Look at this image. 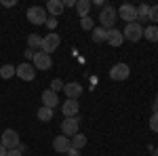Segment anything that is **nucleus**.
<instances>
[{"label": "nucleus", "instance_id": "nucleus-1", "mask_svg": "<svg viewBox=\"0 0 158 156\" xmlns=\"http://www.w3.org/2000/svg\"><path fill=\"white\" fill-rule=\"evenodd\" d=\"M116 19H118L116 9H114V6H110V4H106V6L99 11V25H101L103 30H112L114 23H116Z\"/></svg>", "mask_w": 158, "mask_h": 156}, {"label": "nucleus", "instance_id": "nucleus-2", "mask_svg": "<svg viewBox=\"0 0 158 156\" xmlns=\"http://www.w3.org/2000/svg\"><path fill=\"white\" fill-rule=\"evenodd\" d=\"M25 17H27V21L34 25H44L47 23V19H49V13L44 6H30L27 13H25Z\"/></svg>", "mask_w": 158, "mask_h": 156}, {"label": "nucleus", "instance_id": "nucleus-3", "mask_svg": "<svg viewBox=\"0 0 158 156\" xmlns=\"http://www.w3.org/2000/svg\"><path fill=\"white\" fill-rule=\"evenodd\" d=\"M122 36H124V40H129V42H139L143 38V25L137 23V21L127 23V27L122 30Z\"/></svg>", "mask_w": 158, "mask_h": 156}, {"label": "nucleus", "instance_id": "nucleus-4", "mask_svg": "<svg viewBox=\"0 0 158 156\" xmlns=\"http://www.w3.org/2000/svg\"><path fill=\"white\" fill-rule=\"evenodd\" d=\"M61 44V38L59 34H55V32H49L47 36H42V47H40V51L42 53H47V55H51L53 51H57Z\"/></svg>", "mask_w": 158, "mask_h": 156}, {"label": "nucleus", "instance_id": "nucleus-5", "mask_svg": "<svg viewBox=\"0 0 158 156\" xmlns=\"http://www.w3.org/2000/svg\"><path fill=\"white\" fill-rule=\"evenodd\" d=\"M0 144L4 145L6 150H13V148H19V133L15 131V129H4L2 135H0Z\"/></svg>", "mask_w": 158, "mask_h": 156}, {"label": "nucleus", "instance_id": "nucleus-6", "mask_svg": "<svg viewBox=\"0 0 158 156\" xmlns=\"http://www.w3.org/2000/svg\"><path fill=\"white\" fill-rule=\"evenodd\" d=\"M78 129H80V118H78V116L63 118V122H61V135H65V137H70V139L78 133Z\"/></svg>", "mask_w": 158, "mask_h": 156}, {"label": "nucleus", "instance_id": "nucleus-7", "mask_svg": "<svg viewBox=\"0 0 158 156\" xmlns=\"http://www.w3.org/2000/svg\"><path fill=\"white\" fill-rule=\"evenodd\" d=\"M17 78H21L25 82H30V80H34L36 78V68L30 63V61H23V63H19L17 65V72H15Z\"/></svg>", "mask_w": 158, "mask_h": 156}, {"label": "nucleus", "instance_id": "nucleus-8", "mask_svg": "<svg viewBox=\"0 0 158 156\" xmlns=\"http://www.w3.org/2000/svg\"><path fill=\"white\" fill-rule=\"evenodd\" d=\"M131 76V68L127 65V63H114L112 68H110V78L112 80H127Z\"/></svg>", "mask_w": 158, "mask_h": 156}, {"label": "nucleus", "instance_id": "nucleus-9", "mask_svg": "<svg viewBox=\"0 0 158 156\" xmlns=\"http://www.w3.org/2000/svg\"><path fill=\"white\" fill-rule=\"evenodd\" d=\"M32 65L36 70H51L53 68V59H51V55H47V53L36 51L34 53V59H32Z\"/></svg>", "mask_w": 158, "mask_h": 156}, {"label": "nucleus", "instance_id": "nucleus-10", "mask_svg": "<svg viewBox=\"0 0 158 156\" xmlns=\"http://www.w3.org/2000/svg\"><path fill=\"white\" fill-rule=\"evenodd\" d=\"M116 15L120 17L122 21H127V23H133V21H137V6L129 4V2H124L120 9H118V13H116Z\"/></svg>", "mask_w": 158, "mask_h": 156}, {"label": "nucleus", "instance_id": "nucleus-11", "mask_svg": "<svg viewBox=\"0 0 158 156\" xmlns=\"http://www.w3.org/2000/svg\"><path fill=\"white\" fill-rule=\"evenodd\" d=\"M78 110H80V103H78V99H65V101L61 103V112H63V116H65V118L78 116Z\"/></svg>", "mask_w": 158, "mask_h": 156}, {"label": "nucleus", "instance_id": "nucleus-12", "mask_svg": "<svg viewBox=\"0 0 158 156\" xmlns=\"http://www.w3.org/2000/svg\"><path fill=\"white\" fill-rule=\"evenodd\" d=\"M63 93L68 99H78L82 95V84L80 82H65L63 84Z\"/></svg>", "mask_w": 158, "mask_h": 156}, {"label": "nucleus", "instance_id": "nucleus-13", "mask_svg": "<svg viewBox=\"0 0 158 156\" xmlns=\"http://www.w3.org/2000/svg\"><path fill=\"white\" fill-rule=\"evenodd\" d=\"M106 42H108L110 47H120L122 42H124V36H122V30H116V27H112V30H108V36H106Z\"/></svg>", "mask_w": 158, "mask_h": 156}, {"label": "nucleus", "instance_id": "nucleus-14", "mask_svg": "<svg viewBox=\"0 0 158 156\" xmlns=\"http://www.w3.org/2000/svg\"><path fill=\"white\" fill-rule=\"evenodd\" d=\"M63 11H65V9H63V2H61V0H49V2H47V13H49L51 17L57 19Z\"/></svg>", "mask_w": 158, "mask_h": 156}, {"label": "nucleus", "instance_id": "nucleus-15", "mask_svg": "<svg viewBox=\"0 0 158 156\" xmlns=\"http://www.w3.org/2000/svg\"><path fill=\"white\" fill-rule=\"evenodd\" d=\"M68 148H70V137H65V135H57L55 139H53V150L55 152H68Z\"/></svg>", "mask_w": 158, "mask_h": 156}, {"label": "nucleus", "instance_id": "nucleus-16", "mask_svg": "<svg viewBox=\"0 0 158 156\" xmlns=\"http://www.w3.org/2000/svg\"><path fill=\"white\" fill-rule=\"evenodd\" d=\"M59 103V97H57V93H53L51 89H47L44 93H42V106L44 108H55Z\"/></svg>", "mask_w": 158, "mask_h": 156}, {"label": "nucleus", "instance_id": "nucleus-17", "mask_svg": "<svg viewBox=\"0 0 158 156\" xmlns=\"http://www.w3.org/2000/svg\"><path fill=\"white\" fill-rule=\"evenodd\" d=\"M91 0H76V13H78V17L82 19V17H89V11H91Z\"/></svg>", "mask_w": 158, "mask_h": 156}, {"label": "nucleus", "instance_id": "nucleus-18", "mask_svg": "<svg viewBox=\"0 0 158 156\" xmlns=\"http://www.w3.org/2000/svg\"><path fill=\"white\" fill-rule=\"evenodd\" d=\"M106 36H108V30H103L101 25H95L93 27V32H91V38H93V42H106Z\"/></svg>", "mask_w": 158, "mask_h": 156}, {"label": "nucleus", "instance_id": "nucleus-19", "mask_svg": "<svg viewBox=\"0 0 158 156\" xmlns=\"http://www.w3.org/2000/svg\"><path fill=\"white\" fill-rule=\"evenodd\" d=\"M70 145L72 148H76V150H82L86 145V135H82V133H76L72 139H70Z\"/></svg>", "mask_w": 158, "mask_h": 156}, {"label": "nucleus", "instance_id": "nucleus-20", "mask_svg": "<svg viewBox=\"0 0 158 156\" xmlns=\"http://www.w3.org/2000/svg\"><path fill=\"white\" fill-rule=\"evenodd\" d=\"M143 38H146V40H150V42H158V25L143 27Z\"/></svg>", "mask_w": 158, "mask_h": 156}, {"label": "nucleus", "instance_id": "nucleus-21", "mask_svg": "<svg viewBox=\"0 0 158 156\" xmlns=\"http://www.w3.org/2000/svg\"><path fill=\"white\" fill-rule=\"evenodd\" d=\"M15 72H17V68H15V65H11V63H4V65L0 68V78L9 80V78H13V76H15Z\"/></svg>", "mask_w": 158, "mask_h": 156}, {"label": "nucleus", "instance_id": "nucleus-22", "mask_svg": "<svg viewBox=\"0 0 158 156\" xmlns=\"http://www.w3.org/2000/svg\"><path fill=\"white\" fill-rule=\"evenodd\" d=\"M148 15H150V4H139L137 6V23H141V21H148Z\"/></svg>", "mask_w": 158, "mask_h": 156}, {"label": "nucleus", "instance_id": "nucleus-23", "mask_svg": "<svg viewBox=\"0 0 158 156\" xmlns=\"http://www.w3.org/2000/svg\"><path fill=\"white\" fill-rule=\"evenodd\" d=\"M42 47V36H38V34H30L27 36V48H32V51H36V48Z\"/></svg>", "mask_w": 158, "mask_h": 156}, {"label": "nucleus", "instance_id": "nucleus-24", "mask_svg": "<svg viewBox=\"0 0 158 156\" xmlns=\"http://www.w3.org/2000/svg\"><path fill=\"white\" fill-rule=\"evenodd\" d=\"M36 116H38V120H42V122H49V120L53 118V108H44V106H42V108L36 112Z\"/></svg>", "mask_w": 158, "mask_h": 156}, {"label": "nucleus", "instance_id": "nucleus-25", "mask_svg": "<svg viewBox=\"0 0 158 156\" xmlns=\"http://www.w3.org/2000/svg\"><path fill=\"white\" fill-rule=\"evenodd\" d=\"M80 27H82V30H86V32H93V27H95L93 17H82V19H80Z\"/></svg>", "mask_w": 158, "mask_h": 156}, {"label": "nucleus", "instance_id": "nucleus-26", "mask_svg": "<svg viewBox=\"0 0 158 156\" xmlns=\"http://www.w3.org/2000/svg\"><path fill=\"white\" fill-rule=\"evenodd\" d=\"M63 80H61V78H55V80H53V82H51V91H53V93H59V91H63Z\"/></svg>", "mask_w": 158, "mask_h": 156}, {"label": "nucleus", "instance_id": "nucleus-27", "mask_svg": "<svg viewBox=\"0 0 158 156\" xmlns=\"http://www.w3.org/2000/svg\"><path fill=\"white\" fill-rule=\"evenodd\" d=\"M148 19H150V21H154V23H158V4L150 6V15H148Z\"/></svg>", "mask_w": 158, "mask_h": 156}, {"label": "nucleus", "instance_id": "nucleus-28", "mask_svg": "<svg viewBox=\"0 0 158 156\" xmlns=\"http://www.w3.org/2000/svg\"><path fill=\"white\" fill-rule=\"evenodd\" d=\"M150 129L158 133V114H152V118H150Z\"/></svg>", "mask_w": 158, "mask_h": 156}, {"label": "nucleus", "instance_id": "nucleus-29", "mask_svg": "<svg viewBox=\"0 0 158 156\" xmlns=\"http://www.w3.org/2000/svg\"><path fill=\"white\" fill-rule=\"evenodd\" d=\"M47 27H49V32H53V30H55V27H57V19H55V17H49V19H47Z\"/></svg>", "mask_w": 158, "mask_h": 156}, {"label": "nucleus", "instance_id": "nucleus-30", "mask_svg": "<svg viewBox=\"0 0 158 156\" xmlns=\"http://www.w3.org/2000/svg\"><path fill=\"white\" fill-rule=\"evenodd\" d=\"M6 156H23V152L19 148H13V150H6Z\"/></svg>", "mask_w": 158, "mask_h": 156}, {"label": "nucleus", "instance_id": "nucleus-31", "mask_svg": "<svg viewBox=\"0 0 158 156\" xmlns=\"http://www.w3.org/2000/svg\"><path fill=\"white\" fill-rule=\"evenodd\" d=\"M68 156H80V150H76V148H68Z\"/></svg>", "mask_w": 158, "mask_h": 156}, {"label": "nucleus", "instance_id": "nucleus-32", "mask_svg": "<svg viewBox=\"0 0 158 156\" xmlns=\"http://www.w3.org/2000/svg\"><path fill=\"white\" fill-rule=\"evenodd\" d=\"M0 4L6 6V9H11V6H15V0H0Z\"/></svg>", "mask_w": 158, "mask_h": 156}, {"label": "nucleus", "instance_id": "nucleus-33", "mask_svg": "<svg viewBox=\"0 0 158 156\" xmlns=\"http://www.w3.org/2000/svg\"><path fill=\"white\" fill-rule=\"evenodd\" d=\"M76 6V0H63V9H72Z\"/></svg>", "mask_w": 158, "mask_h": 156}, {"label": "nucleus", "instance_id": "nucleus-34", "mask_svg": "<svg viewBox=\"0 0 158 156\" xmlns=\"http://www.w3.org/2000/svg\"><path fill=\"white\" fill-rule=\"evenodd\" d=\"M23 55H25V59H27V61H32V59H34V51H32V48H27Z\"/></svg>", "mask_w": 158, "mask_h": 156}, {"label": "nucleus", "instance_id": "nucleus-35", "mask_svg": "<svg viewBox=\"0 0 158 156\" xmlns=\"http://www.w3.org/2000/svg\"><path fill=\"white\" fill-rule=\"evenodd\" d=\"M91 4H95V6H99V9H103L106 4H103V0H95V2H91Z\"/></svg>", "mask_w": 158, "mask_h": 156}, {"label": "nucleus", "instance_id": "nucleus-36", "mask_svg": "<svg viewBox=\"0 0 158 156\" xmlns=\"http://www.w3.org/2000/svg\"><path fill=\"white\" fill-rule=\"evenodd\" d=\"M0 156H6V148H4L2 144H0Z\"/></svg>", "mask_w": 158, "mask_h": 156}, {"label": "nucleus", "instance_id": "nucleus-37", "mask_svg": "<svg viewBox=\"0 0 158 156\" xmlns=\"http://www.w3.org/2000/svg\"><path fill=\"white\" fill-rule=\"evenodd\" d=\"M150 152H152V156H158V148H152Z\"/></svg>", "mask_w": 158, "mask_h": 156}, {"label": "nucleus", "instance_id": "nucleus-38", "mask_svg": "<svg viewBox=\"0 0 158 156\" xmlns=\"http://www.w3.org/2000/svg\"><path fill=\"white\" fill-rule=\"evenodd\" d=\"M154 103H158V95H156V101H154Z\"/></svg>", "mask_w": 158, "mask_h": 156}]
</instances>
